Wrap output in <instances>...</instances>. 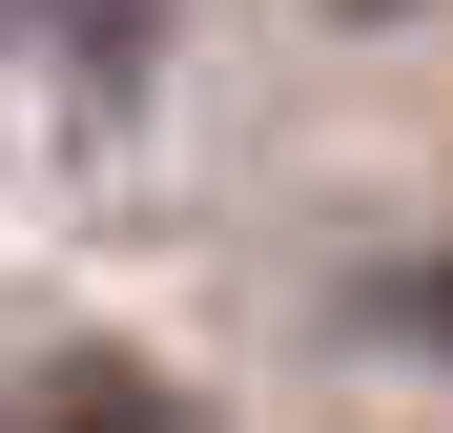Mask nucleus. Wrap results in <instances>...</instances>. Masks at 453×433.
I'll list each match as a JSON object with an SVG mask.
<instances>
[{
	"label": "nucleus",
	"mask_w": 453,
	"mask_h": 433,
	"mask_svg": "<svg viewBox=\"0 0 453 433\" xmlns=\"http://www.w3.org/2000/svg\"><path fill=\"white\" fill-rule=\"evenodd\" d=\"M0 433H206V413H186L165 372H144V351H42Z\"/></svg>",
	"instance_id": "obj_1"
},
{
	"label": "nucleus",
	"mask_w": 453,
	"mask_h": 433,
	"mask_svg": "<svg viewBox=\"0 0 453 433\" xmlns=\"http://www.w3.org/2000/svg\"><path fill=\"white\" fill-rule=\"evenodd\" d=\"M0 21H21V0H0Z\"/></svg>",
	"instance_id": "obj_3"
},
{
	"label": "nucleus",
	"mask_w": 453,
	"mask_h": 433,
	"mask_svg": "<svg viewBox=\"0 0 453 433\" xmlns=\"http://www.w3.org/2000/svg\"><path fill=\"white\" fill-rule=\"evenodd\" d=\"M433 330H453V289H433Z\"/></svg>",
	"instance_id": "obj_2"
}]
</instances>
